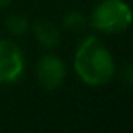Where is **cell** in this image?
<instances>
[{"instance_id":"obj_3","label":"cell","mask_w":133,"mask_h":133,"mask_svg":"<svg viewBox=\"0 0 133 133\" xmlns=\"http://www.w3.org/2000/svg\"><path fill=\"white\" fill-rule=\"evenodd\" d=\"M25 61L19 45L12 41L0 39V84H10L19 81L24 74Z\"/></svg>"},{"instance_id":"obj_8","label":"cell","mask_w":133,"mask_h":133,"mask_svg":"<svg viewBox=\"0 0 133 133\" xmlns=\"http://www.w3.org/2000/svg\"><path fill=\"white\" fill-rule=\"evenodd\" d=\"M10 2H12V0H0V9H5Z\"/></svg>"},{"instance_id":"obj_6","label":"cell","mask_w":133,"mask_h":133,"mask_svg":"<svg viewBox=\"0 0 133 133\" xmlns=\"http://www.w3.org/2000/svg\"><path fill=\"white\" fill-rule=\"evenodd\" d=\"M27 27H29V22L22 15H12L7 19V29L12 34H15V36H22L27 30Z\"/></svg>"},{"instance_id":"obj_7","label":"cell","mask_w":133,"mask_h":133,"mask_svg":"<svg viewBox=\"0 0 133 133\" xmlns=\"http://www.w3.org/2000/svg\"><path fill=\"white\" fill-rule=\"evenodd\" d=\"M64 25L68 27V29H72V30H81L83 27H84V19H83L78 12H71L64 19Z\"/></svg>"},{"instance_id":"obj_1","label":"cell","mask_w":133,"mask_h":133,"mask_svg":"<svg viewBox=\"0 0 133 133\" xmlns=\"http://www.w3.org/2000/svg\"><path fill=\"white\" fill-rule=\"evenodd\" d=\"M72 66L78 78L93 88L108 84L116 74V64L110 49L94 36L86 37L78 45Z\"/></svg>"},{"instance_id":"obj_4","label":"cell","mask_w":133,"mask_h":133,"mask_svg":"<svg viewBox=\"0 0 133 133\" xmlns=\"http://www.w3.org/2000/svg\"><path fill=\"white\" fill-rule=\"evenodd\" d=\"M66 66L57 56L44 54L37 62V81L45 91H54L64 83Z\"/></svg>"},{"instance_id":"obj_5","label":"cell","mask_w":133,"mask_h":133,"mask_svg":"<svg viewBox=\"0 0 133 133\" xmlns=\"http://www.w3.org/2000/svg\"><path fill=\"white\" fill-rule=\"evenodd\" d=\"M34 36H36L37 42L42 44L45 49H52L59 44L61 41V34H59L57 27L49 20H37L32 27Z\"/></svg>"},{"instance_id":"obj_2","label":"cell","mask_w":133,"mask_h":133,"mask_svg":"<svg viewBox=\"0 0 133 133\" xmlns=\"http://www.w3.org/2000/svg\"><path fill=\"white\" fill-rule=\"evenodd\" d=\"M131 10L123 0H101L91 14V25L104 34H120L130 27Z\"/></svg>"}]
</instances>
